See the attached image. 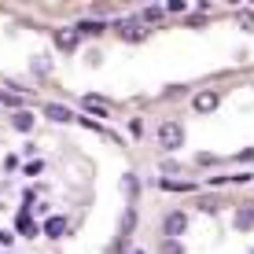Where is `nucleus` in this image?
<instances>
[{
	"mask_svg": "<svg viewBox=\"0 0 254 254\" xmlns=\"http://www.w3.org/2000/svg\"><path fill=\"white\" fill-rule=\"evenodd\" d=\"M159 140H162V147H181L185 144V129L177 126V122H162V129H159Z\"/></svg>",
	"mask_w": 254,
	"mask_h": 254,
	"instance_id": "f257e3e1",
	"label": "nucleus"
},
{
	"mask_svg": "<svg viewBox=\"0 0 254 254\" xmlns=\"http://www.w3.org/2000/svg\"><path fill=\"white\" fill-rule=\"evenodd\" d=\"M162 229H166V236H170V240H177V236H185V229H188V217L181 214V210H173V214H166Z\"/></svg>",
	"mask_w": 254,
	"mask_h": 254,
	"instance_id": "f03ea898",
	"label": "nucleus"
},
{
	"mask_svg": "<svg viewBox=\"0 0 254 254\" xmlns=\"http://www.w3.org/2000/svg\"><path fill=\"white\" fill-rule=\"evenodd\" d=\"M217 103H221V96H217V92H199L195 100H191V107H195L199 115H210V111H217Z\"/></svg>",
	"mask_w": 254,
	"mask_h": 254,
	"instance_id": "7ed1b4c3",
	"label": "nucleus"
},
{
	"mask_svg": "<svg viewBox=\"0 0 254 254\" xmlns=\"http://www.w3.org/2000/svg\"><path fill=\"white\" fill-rule=\"evenodd\" d=\"M77 41H81V37L74 33V26H70V30H59V33H56V45L63 48V52H74V48H77Z\"/></svg>",
	"mask_w": 254,
	"mask_h": 254,
	"instance_id": "20e7f679",
	"label": "nucleus"
},
{
	"mask_svg": "<svg viewBox=\"0 0 254 254\" xmlns=\"http://www.w3.org/2000/svg\"><path fill=\"white\" fill-rule=\"evenodd\" d=\"M11 126L19 129V133H30V129H33V115H30V111H15V115H11Z\"/></svg>",
	"mask_w": 254,
	"mask_h": 254,
	"instance_id": "39448f33",
	"label": "nucleus"
},
{
	"mask_svg": "<svg viewBox=\"0 0 254 254\" xmlns=\"http://www.w3.org/2000/svg\"><path fill=\"white\" fill-rule=\"evenodd\" d=\"M45 115H48L52 122H74V115H70L63 103H48V107H45Z\"/></svg>",
	"mask_w": 254,
	"mask_h": 254,
	"instance_id": "423d86ee",
	"label": "nucleus"
},
{
	"mask_svg": "<svg viewBox=\"0 0 254 254\" xmlns=\"http://www.w3.org/2000/svg\"><path fill=\"white\" fill-rule=\"evenodd\" d=\"M103 30H107L103 22H81V26H74V33H77V37H100Z\"/></svg>",
	"mask_w": 254,
	"mask_h": 254,
	"instance_id": "0eeeda50",
	"label": "nucleus"
},
{
	"mask_svg": "<svg viewBox=\"0 0 254 254\" xmlns=\"http://www.w3.org/2000/svg\"><path fill=\"white\" fill-rule=\"evenodd\" d=\"M122 37H126V41H140V37H144V26H140V22H122Z\"/></svg>",
	"mask_w": 254,
	"mask_h": 254,
	"instance_id": "6e6552de",
	"label": "nucleus"
},
{
	"mask_svg": "<svg viewBox=\"0 0 254 254\" xmlns=\"http://www.w3.org/2000/svg\"><path fill=\"white\" fill-rule=\"evenodd\" d=\"M66 232V217H52L45 221V236H63Z\"/></svg>",
	"mask_w": 254,
	"mask_h": 254,
	"instance_id": "1a4fd4ad",
	"label": "nucleus"
},
{
	"mask_svg": "<svg viewBox=\"0 0 254 254\" xmlns=\"http://www.w3.org/2000/svg\"><path fill=\"white\" fill-rule=\"evenodd\" d=\"M15 229H19L22 236H33V232H37V225L30 221V214H19V217H15Z\"/></svg>",
	"mask_w": 254,
	"mask_h": 254,
	"instance_id": "9d476101",
	"label": "nucleus"
},
{
	"mask_svg": "<svg viewBox=\"0 0 254 254\" xmlns=\"http://www.w3.org/2000/svg\"><path fill=\"white\" fill-rule=\"evenodd\" d=\"M236 225H240V229H251V225H254V203H251L247 210H240V214H236Z\"/></svg>",
	"mask_w": 254,
	"mask_h": 254,
	"instance_id": "9b49d317",
	"label": "nucleus"
},
{
	"mask_svg": "<svg viewBox=\"0 0 254 254\" xmlns=\"http://www.w3.org/2000/svg\"><path fill=\"white\" fill-rule=\"evenodd\" d=\"M162 15H166L162 7H144V11H140V26H144V22H159Z\"/></svg>",
	"mask_w": 254,
	"mask_h": 254,
	"instance_id": "f8f14e48",
	"label": "nucleus"
},
{
	"mask_svg": "<svg viewBox=\"0 0 254 254\" xmlns=\"http://www.w3.org/2000/svg\"><path fill=\"white\" fill-rule=\"evenodd\" d=\"M85 107L96 111V115H107V103H103L100 96H85Z\"/></svg>",
	"mask_w": 254,
	"mask_h": 254,
	"instance_id": "ddd939ff",
	"label": "nucleus"
},
{
	"mask_svg": "<svg viewBox=\"0 0 254 254\" xmlns=\"http://www.w3.org/2000/svg\"><path fill=\"white\" fill-rule=\"evenodd\" d=\"M122 188H126L129 203H133V199H136V177H133V173H129V177H126V185H122Z\"/></svg>",
	"mask_w": 254,
	"mask_h": 254,
	"instance_id": "4468645a",
	"label": "nucleus"
},
{
	"mask_svg": "<svg viewBox=\"0 0 254 254\" xmlns=\"http://www.w3.org/2000/svg\"><path fill=\"white\" fill-rule=\"evenodd\" d=\"M162 254H181V243L177 240H166L162 243Z\"/></svg>",
	"mask_w": 254,
	"mask_h": 254,
	"instance_id": "2eb2a0df",
	"label": "nucleus"
},
{
	"mask_svg": "<svg viewBox=\"0 0 254 254\" xmlns=\"http://www.w3.org/2000/svg\"><path fill=\"white\" fill-rule=\"evenodd\" d=\"M162 11H185V0H170V4H166Z\"/></svg>",
	"mask_w": 254,
	"mask_h": 254,
	"instance_id": "dca6fc26",
	"label": "nucleus"
},
{
	"mask_svg": "<svg viewBox=\"0 0 254 254\" xmlns=\"http://www.w3.org/2000/svg\"><path fill=\"white\" fill-rule=\"evenodd\" d=\"M236 159H240V162H254V147H247V151H240Z\"/></svg>",
	"mask_w": 254,
	"mask_h": 254,
	"instance_id": "f3484780",
	"label": "nucleus"
},
{
	"mask_svg": "<svg viewBox=\"0 0 254 254\" xmlns=\"http://www.w3.org/2000/svg\"><path fill=\"white\" fill-rule=\"evenodd\" d=\"M240 22H243V26L251 30V26H254V15H251V11H243V15H240Z\"/></svg>",
	"mask_w": 254,
	"mask_h": 254,
	"instance_id": "a211bd4d",
	"label": "nucleus"
},
{
	"mask_svg": "<svg viewBox=\"0 0 254 254\" xmlns=\"http://www.w3.org/2000/svg\"><path fill=\"white\" fill-rule=\"evenodd\" d=\"M251 254H254V251H251Z\"/></svg>",
	"mask_w": 254,
	"mask_h": 254,
	"instance_id": "6ab92c4d",
	"label": "nucleus"
}]
</instances>
